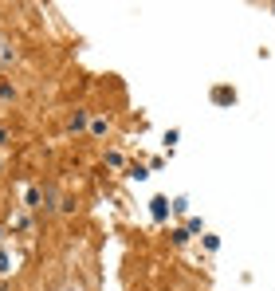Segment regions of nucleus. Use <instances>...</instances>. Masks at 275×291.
<instances>
[{"instance_id":"f257e3e1","label":"nucleus","mask_w":275,"mask_h":291,"mask_svg":"<svg viewBox=\"0 0 275 291\" xmlns=\"http://www.w3.org/2000/svg\"><path fill=\"white\" fill-rule=\"evenodd\" d=\"M12 229H16V233H28L32 225H28V217H24V213H16V217H12Z\"/></svg>"}]
</instances>
